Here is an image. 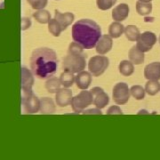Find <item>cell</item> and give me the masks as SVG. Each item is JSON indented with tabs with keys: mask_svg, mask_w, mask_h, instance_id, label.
<instances>
[{
	"mask_svg": "<svg viewBox=\"0 0 160 160\" xmlns=\"http://www.w3.org/2000/svg\"><path fill=\"white\" fill-rule=\"evenodd\" d=\"M29 62L32 74L39 79H47L57 71V54L51 48L35 49L31 53Z\"/></svg>",
	"mask_w": 160,
	"mask_h": 160,
	"instance_id": "1",
	"label": "cell"
},
{
	"mask_svg": "<svg viewBox=\"0 0 160 160\" xmlns=\"http://www.w3.org/2000/svg\"><path fill=\"white\" fill-rule=\"evenodd\" d=\"M73 41L84 49L95 47L98 40L102 37V29L94 21L82 19L74 23L71 29Z\"/></svg>",
	"mask_w": 160,
	"mask_h": 160,
	"instance_id": "2",
	"label": "cell"
},
{
	"mask_svg": "<svg viewBox=\"0 0 160 160\" xmlns=\"http://www.w3.org/2000/svg\"><path fill=\"white\" fill-rule=\"evenodd\" d=\"M86 53L84 48L76 42L70 43L66 57L62 62V68L65 71L71 73H78L86 67Z\"/></svg>",
	"mask_w": 160,
	"mask_h": 160,
	"instance_id": "3",
	"label": "cell"
},
{
	"mask_svg": "<svg viewBox=\"0 0 160 160\" xmlns=\"http://www.w3.org/2000/svg\"><path fill=\"white\" fill-rule=\"evenodd\" d=\"M93 102V97L90 91H81L71 100V107L76 113H82L84 109L90 106Z\"/></svg>",
	"mask_w": 160,
	"mask_h": 160,
	"instance_id": "4",
	"label": "cell"
},
{
	"mask_svg": "<svg viewBox=\"0 0 160 160\" xmlns=\"http://www.w3.org/2000/svg\"><path fill=\"white\" fill-rule=\"evenodd\" d=\"M109 65V58L103 55L92 57L88 62V69L92 76L100 77L106 71Z\"/></svg>",
	"mask_w": 160,
	"mask_h": 160,
	"instance_id": "5",
	"label": "cell"
},
{
	"mask_svg": "<svg viewBox=\"0 0 160 160\" xmlns=\"http://www.w3.org/2000/svg\"><path fill=\"white\" fill-rule=\"evenodd\" d=\"M130 95L131 93H130V89L128 87V85L124 82L118 83L113 87L112 98H113L114 102L118 105H124L128 102L130 99Z\"/></svg>",
	"mask_w": 160,
	"mask_h": 160,
	"instance_id": "6",
	"label": "cell"
},
{
	"mask_svg": "<svg viewBox=\"0 0 160 160\" xmlns=\"http://www.w3.org/2000/svg\"><path fill=\"white\" fill-rule=\"evenodd\" d=\"M157 40L158 38L155 33L151 31H145L142 34L140 35L139 38L136 41V46L143 52H147L153 48L155 44L157 43Z\"/></svg>",
	"mask_w": 160,
	"mask_h": 160,
	"instance_id": "7",
	"label": "cell"
},
{
	"mask_svg": "<svg viewBox=\"0 0 160 160\" xmlns=\"http://www.w3.org/2000/svg\"><path fill=\"white\" fill-rule=\"evenodd\" d=\"M92 94L93 97V104L98 109H102L105 108L109 102V95L101 87H93L91 89Z\"/></svg>",
	"mask_w": 160,
	"mask_h": 160,
	"instance_id": "8",
	"label": "cell"
},
{
	"mask_svg": "<svg viewBox=\"0 0 160 160\" xmlns=\"http://www.w3.org/2000/svg\"><path fill=\"white\" fill-rule=\"evenodd\" d=\"M72 100V92L69 88H61L59 91L56 92L55 95V102L59 107H67L70 105Z\"/></svg>",
	"mask_w": 160,
	"mask_h": 160,
	"instance_id": "9",
	"label": "cell"
},
{
	"mask_svg": "<svg viewBox=\"0 0 160 160\" xmlns=\"http://www.w3.org/2000/svg\"><path fill=\"white\" fill-rule=\"evenodd\" d=\"M22 106L23 112L27 114H35L39 110L40 100L33 93L29 99L22 102Z\"/></svg>",
	"mask_w": 160,
	"mask_h": 160,
	"instance_id": "10",
	"label": "cell"
},
{
	"mask_svg": "<svg viewBox=\"0 0 160 160\" xmlns=\"http://www.w3.org/2000/svg\"><path fill=\"white\" fill-rule=\"evenodd\" d=\"M112 46H113L112 38L109 37V35H103L98 40L95 48L97 53H99L100 55H104L111 50Z\"/></svg>",
	"mask_w": 160,
	"mask_h": 160,
	"instance_id": "11",
	"label": "cell"
},
{
	"mask_svg": "<svg viewBox=\"0 0 160 160\" xmlns=\"http://www.w3.org/2000/svg\"><path fill=\"white\" fill-rule=\"evenodd\" d=\"M54 19L56 20V22L59 23V25L61 26V28L63 30L67 29L71 23L74 21L75 16L72 12H61L58 10H55V13H54Z\"/></svg>",
	"mask_w": 160,
	"mask_h": 160,
	"instance_id": "12",
	"label": "cell"
},
{
	"mask_svg": "<svg viewBox=\"0 0 160 160\" xmlns=\"http://www.w3.org/2000/svg\"><path fill=\"white\" fill-rule=\"evenodd\" d=\"M130 12V7L127 4L121 3L118 6L114 7L112 10V18L115 22H123L128 17Z\"/></svg>",
	"mask_w": 160,
	"mask_h": 160,
	"instance_id": "13",
	"label": "cell"
},
{
	"mask_svg": "<svg viewBox=\"0 0 160 160\" xmlns=\"http://www.w3.org/2000/svg\"><path fill=\"white\" fill-rule=\"evenodd\" d=\"M144 78L147 80H160V62H151L144 68Z\"/></svg>",
	"mask_w": 160,
	"mask_h": 160,
	"instance_id": "14",
	"label": "cell"
},
{
	"mask_svg": "<svg viewBox=\"0 0 160 160\" xmlns=\"http://www.w3.org/2000/svg\"><path fill=\"white\" fill-rule=\"evenodd\" d=\"M77 86L81 90H86L92 83V74L88 71H80L75 77Z\"/></svg>",
	"mask_w": 160,
	"mask_h": 160,
	"instance_id": "15",
	"label": "cell"
},
{
	"mask_svg": "<svg viewBox=\"0 0 160 160\" xmlns=\"http://www.w3.org/2000/svg\"><path fill=\"white\" fill-rule=\"evenodd\" d=\"M21 76L22 90H32V86L34 84V77L32 72H30L26 67H22Z\"/></svg>",
	"mask_w": 160,
	"mask_h": 160,
	"instance_id": "16",
	"label": "cell"
},
{
	"mask_svg": "<svg viewBox=\"0 0 160 160\" xmlns=\"http://www.w3.org/2000/svg\"><path fill=\"white\" fill-rule=\"evenodd\" d=\"M56 110L55 104L53 102L52 99L49 97H43L40 100L39 111L41 114L50 115L53 114Z\"/></svg>",
	"mask_w": 160,
	"mask_h": 160,
	"instance_id": "17",
	"label": "cell"
},
{
	"mask_svg": "<svg viewBox=\"0 0 160 160\" xmlns=\"http://www.w3.org/2000/svg\"><path fill=\"white\" fill-rule=\"evenodd\" d=\"M128 57L129 61L133 65H140L144 62V52L141 51L136 46H132L129 50Z\"/></svg>",
	"mask_w": 160,
	"mask_h": 160,
	"instance_id": "18",
	"label": "cell"
},
{
	"mask_svg": "<svg viewBox=\"0 0 160 160\" xmlns=\"http://www.w3.org/2000/svg\"><path fill=\"white\" fill-rule=\"evenodd\" d=\"M125 26L119 22H112L109 27V36L112 38H118L124 34Z\"/></svg>",
	"mask_w": 160,
	"mask_h": 160,
	"instance_id": "19",
	"label": "cell"
},
{
	"mask_svg": "<svg viewBox=\"0 0 160 160\" xmlns=\"http://www.w3.org/2000/svg\"><path fill=\"white\" fill-rule=\"evenodd\" d=\"M124 34L126 38L131 42H136L140 37V30L135 25H128L124 29Z\"/></svg>",
	"mask_w": 160,
	"mask_h": 160,
	"instance_id": "20",
	"label": "cell"
},
{
	"mask_svg": "<svg viewBox=\"0 0 160 160\" xmlns=\"http://www.w3.org/2000/svg\"><path fill=\"white\" fill-rule=\"evenodd\" d=\"M45 86H46V90L50 93H56V92L61 89L62 84H61L60 78H58L56 77H51L47 78Z\"/></svg>",
	"mask_w": 160,
	"mask_h": 160,
	"instance_id": "21",
	"label": "cell"
},
{
	"mask_svg": "<svg viewBox=\"0 0 160 160\" xmlns=\"http://www.w3.org/2000/svg\"><path fill=\"white\" fill-rule=\"evenodd\" d=\"M120 74L124 77H130L134 72V65L127 60H124L119 63L118 66Z\"/></svg>",
	"mask_w": 160,
	"mask_h": 160,
	"instance_id": "22",
	"label": "cell"
},
{
	"mask_svg": "<svg viewBox=\"0 0 160 160\" xmlns=\"http://www.w3.org/2000/svg\"><path fill=\"white\" fill-rule=\"evenodd\" d=\"M145 92L150 96H154L158 92H160V83L158 80H148L145 85Z\"/></svg>",
	"mask_w": 160,
	"mask_h": 160,
	"instance_id": "23",
	"label": "cell"
},
{
	"mask_svg": "<svg viewBox=\"0 0 160 160\" xmlns=\"http://www.w3.org/2000/svg\"><path fill=\"white\" fill-rule=\"evenodd\" d=\"M136 12H138V14H140L142 16H146V15L150 14L152 12L151 2L144 3V2H141L138 0L136 2Z\"/></svg>",
	"mask_w": 160,
	"mask_h": 160,
	"instance_id": "24",
	"label": "cell"
},
{
	"mask_svg": "<svg viewBox=\"0 0 160 160\" xmlns=\"http://www.w3.org/2000/svg\"><path fill=\"white\" fill-rule=\"evenodd\" d=\"M33 17L38 22L41 24H46L51 19V13L45 9H40L35 12L33 13Z\"/></svg>",
	"mask_w": 160,
	"mask_h": 160,
	"instance_id": "25",
	"label": "cell"
},
{
	"mask_svg": "<svg viewBox=\"0 0 160 160\" xmlns=\"http://www.w3.org/2000/svg\"><path fill=\"white\" fill-rule=\"evenodd\" d=\"M60 81L62 86H63L65 88H69L73 86L75 82V76L73 73L69 72V71H65L62 73L60 77Z\"/></svg>",
	"mask_w": 160,
	"mask_h": 160,
	"instance_id": "26",
	"label": "cell"
},
{
	"mask_svg": "<svg viewBox=\"0 0 160 160\" xmlns=\"http://www.w3.org/2000/svg\"><path fill=\"white\" fill-rule=\"evenodd\" d=\"M48 30L53 37H59L62 32L61 26L59 25V23L56 22L54 18L50 19V21L48 22Z\"/></svg>",
	"mask_w": 160,
	"mask_h": 160,
	"instance_id": "27",
	"label": "cell"
},
{
	"mask_svg": "<svg viewBox=\"0 0 160 160\" xmlns=\"http://www.w3.org/2000/svg\"><path fill=\"white\" fill-rule=\"evenodd\" d=\"M130 93L132 97L134 98L135 100L141 101L143 100L145 98V90L142 86H132L130 88Z\"/></svg>",
	"mask_w": 160,
	"mask_h": 160,
	"instance_id": "28",
	"label": "cell"
},
{
	"mask_svg": "<svg viewBox=\"0 0 160 160\" xmlns=\"http://www.w3.org/2000/svg\"><path fill=\"white\" fill-rule=\"evenodd\" d=\"M117 0H96V5L100 10L106 11L109 10L116 5Z\"/></svg>",
	"mask_w": 160,
	"mask_h": 160,
	"instance_id": "29",
	"label": "cell"
},
{
	"mask_svg": "<svg viewBox=\"0 0 160 160\" xmlns=\"http://www.w3.org/2000/svg\"><path fill=\"white\" fill-rule=\"evenodd\" d=\"M27 1L35 10L44 9L48 3V0H27Z\"/></svg>",
	"mask_w": 160,
	"mask_h": 160,
	"instance_id": "30",
	"label": "cell"
},
{
	"mask_svg": "<svg viewBox=\"0 0 160 160\" xmlns=\"http://www.w3.org/2000/svg\"><path fill=\"white\" fill-rule=\"evenodd\" d=\"M106 114L107 115H123V111H122V109H120L119 106H118V105H113V106H111V107H109L108 110H107V112H106Z\"/></svg>",
	"mask_w": 160,
	"mask_h": 160,
	"instance_id": "31",
	"label": "cell"
},
{
	"mask_svg": "<svg viewBox=\"0 0 160 160\" xmlns=\"http://www.w3.org/2000/svg\"><path fill=\"white\" fill-rule=\"evenodd\" d=\"M31 26V20L29 17L22 18V30H26L30 28Z\"/></svg>",
	"mask_w": 160,
	"mask_h": 160,
	"instance_id": "32",
	"label": "cell"
},
{
	"mask_svg": "<svg viewBox=\"0 0 160 160\" xmlns=\"http://www.w3.org/2000/svg\"><path fill=\"white\" fill-rule=\"evenodd\" d=\"M82 113L85 115H89V114H97V115H102V111H101V109H84L83 111H82Z\"/></svg>",
	"mask_w": 160,
	"mask_h": 160,
	"instance_id": "33",
	"label": "cell"
},
{
	"mask_svg": "<svg viewBox=\"0 0 160 160\" xmlns=\"http://www.w3.org/2000/svg\"><path fill=\"white\" fill-rule=\"evenodd\" d=\"M141 2H144V3H149V2H151L152 0H139Z\"/></svg>",
	"mask_w": 160,
	"mask_h": 160,
	"instance_id": "34",
	"label": "cell"
},
{
	"mask_svg": "<svg viewBox=\"0 0 160 160\" xmlns=\"http://www.w3.org/2000/svg\"><path fill=\"white\" fill-rule=\"evenodd\" d=\"M159 45H160V36H159Z\"/></svg>",
	"mask_w": 160,
	"mask_h": 160,
	"instance_id": "35",
	"label": "cell"
}]
</instances>
